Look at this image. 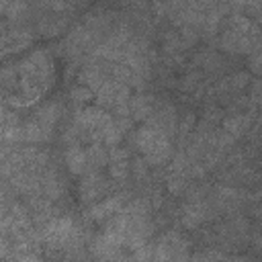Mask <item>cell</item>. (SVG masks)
Returning <instances> with one entry per match:
<instances>
[{
  "instance_id": "cell-1",
  "label": "cell",
  "mask_w": 262,
  "mask_h": 262,
  "mask_svg": "<svg viewBox=\"0 0 262 262\" xmlns=\"http://www.w3.org/2000/svg\"><path fill=\"white\" fill-rule=\"evenodd\" d=\"M18 86L23 92V104L37 100L51 86V59L45 51H35L16 68Z\"/></svg>"
},
{
  "instance_id": "cell-2",
  "label": "cell",
  "mask_w": 262,
  "mask_h": 262,
  "mask_svg": "<svg viewBox=\"0 0 262 262\" xmlns=\"http://www.w3.org/2000/svg\"><path fill=\"white\" fill-rule=\"evenodd\" d=\"M258 43V29L246 16H233L221 35V47L231 53H248Z\"/></svg>"
},
{
  "instance_id": "cell-3",
  "label": "cell",
  "mask_w": 262,
  "mask_h": 262,
  "mask_svg": "<svg viewBox=\"0 0 262 262\" xmlns=\"http://www.w3.org/2000/svg\"><path fill=\"white\" fill-rule=\"evenodd\" d=\"M57 115H59V108L55 102H49L45 104L41 111H37L35 117H31L25 125H23V139L27 141H47L51 137V131H53V125L57 121Z\"/></svg>"
},
{
  "instance_id": "cell-4",
  "label": "cell",
  "mask_w": 262,
  "mask_h": 262,
  "mask_svg": "<svg viewBox=\"0 0 262 262\" xmlns=\"http://www.w3.org/2000/svg\"><path fill=\"white\" fill-rule=\"evenodd\" d=\"M113 123V115H108L104 108L98 106H86L82 111L76 113V125L80 131H86L94 141L100 139L102 141V133L104 129Z\"/></svg>"
},
{
  "instance_id": "cell-5",
  "label": "cell",
  "mask_w": 262,
  "mask_h": 262,
  "mask_svg": "<svg viewBox=\"0 0 262 262\" xmlns=\"http://www.w3.org/2000/svg\"><path fill=\"white\" fill-rule=\"evenodd\" d=\"M94 94H96V102L100 106L117 108L119 104L129 102V88L125 82H119V80H104V84Z\"/></svg>"
},
{
  "instance_id": "cell-6",
  "label": "cell",
  "mask_w": 262,
  "mask_h": 262,
  "mask_svg": "<svg viewBox=\"0 0 262 262\" xmlns=\"http://www.w3.org/2000/svg\"><path fill=\"white\" fill-rule=\"evenodd\" d=\"M74 233V219L72 217H57L53 221L47 223V227L43 229V239L49 246H63L70 242Z\"/></svg>"
},
{
  "instance_id": "cell-7",
  "label": "cell",
  "mask_w": 262,
  "mask_h": 262,
  "mask_svg": "<svg viewBox=\"0 0 262 262\" xmlns=\"http://www.w3.org/2000/svg\"><path fill=\"white\" fill-rule=\"evenodd\" d=\"M104 190H106V184H104V180L100 178L98 170L88 172V174L80 180V201H84V203L94 201V199L100 196Z\"/></svg>"
},
{
  "instance_id": "cell-8",
  "label": "cell",
  "mask_w": 262,
  "mask_h": 262,
  "mask_svg": "<svg viewBox=\"0 0 262 262\" xmlns=\"http://www.w3.org/2000/svg\"><path fill=\"white\" fill-rule=\"evenodd\" d=\"M162 137H168V135H164V133H160L156 127H151V125H141L139 127V131L135 133V143H137V147H139V151L143 154V156H147V154H151L154 151V147L162 141Z\"/></svg>"
},
{
  "instance_id": "cell-9",
  "label": "cell",
  "mask_w": 262,
  "mask_h": 262,
  "mask_svg": "<svg viewBox=\"0 0 262 262\" xmlns=\"http://www.w3.org/2000/svg\"><path fill=\"white\" fill-rule=\"evenodd\" d=\"M121 207H123V194H115V196H108V199L96 203L94 207H90L88 217L94 219V221H102V219L113 217L115 213H119Z\"/></svg>"
},
{
  "instance_id": "cell-10",
  "label": "cell",
  "mask_w": 262,
  "mask_h": 262,
  "mask_svg": "<svg viewBox=\"0 0 262 262\" xmlns=\"http://www.w3.org/2000/svg\"><path fill=\"white\" fill-rule=\"evenodd\" d=\"M209 217V205L207 203H203L201 199H196V201H190V203H186L184 205V215H182V223L186 225V227H196L199 223H203L205 219Z\"/></svg>"
},
{
  "instance_id": "cell-11",
  "label": "cell",
  "mask_w": 262,
  "mask_h": 262,
  "mask_svg": "<svg viewBox=\"0 0 262 262\" xmlns=\"http://www.w3.org/2000/svg\"><path fill=\"white\" fill-rule=\"evenodd\" d=\"M66 166L72 174L82 176L88 170V158H86V149H82L80 145H70L66 151Z\"/></svg>"
},
{
  "instance_id": "cell-12",
  "label": "cell",
  "mask_w": 262,
  "mask_h": 262,
  "mask_svg": "<svg viewBox=\"0 0 262 262\" xmlns=\"http://www.w3.org/2000/svg\"><path fill=\"white\" fill-rule=\"evenodd\" d=\"M129 113L133 115V119L145 121L151 113H154V96H145V94H137L129 100Z\"/></svg>"
},
{
  "instance_id": "cell-13",
  "label": "cell",
  "mask_w": 262,
  "mask_h": 262,
  "mask_svg": "<svg viewBox=\"0 0 262 262\" xmlns=\"http://www.w3.org/2000/svg\"><path fill=\"white\" fill-rule=\"evenodd\" d=\"M29 41H31V37L25 31H12V33H8V35H4L0 39V55L18 51L20 47L29 45Z\"/></svg>"
},
{
  "instance_id": "cell-14",
  "label": "cell",
  "mask_w": 262,
  "mask_h": 262,
  "mask_svg": "<svg viewBox=\"0 0 262 262\" xmlns=\"http://www.w3.org/2000/svg\"><path fill=\"white\" fill-rule=\"evenodd\" d=\"M78 80H80V84L82 86H88L92 92H96L102 84H104V74L98 70V68H84L82 72H80V76H78Z\"/></svg>"
},
{
  "instance_id": "cell-15",
  "label": "cell",
  "mask_w": 262,
  "mask_h": 262,
  "mask_svg": "<svg viewBox=\"0 0 262 262\" xmlns=\"http://www.w3.org/2000/svg\"><path fill=\"white\" fill-rule=\"evenodd\" d=\"M170 156H172V143H170V137H162V141L154 147V151L151 154H147L145 156V160H147V164H166L168 160H170Z\"/></svg>"
},
{
  "instance_id": "cell-16",
  "label": "cell",
  "mask_w": 262,
  "mask_h": 262,
  "mask_svg": "<svg viewBox=\"0 0 262 262\" xmlns=\"http://www.w3.org/2000/svg\"><path fill=\"white\" fill-rule=\"evenodd\" d=\"M250 125V117L248 115H233V117H227L223 121V131L229 133L231 137L235 135H242Z\"/></svg>"
},
{
  "instance_id": "cell-17",
  "label": "cell",
  "mask_w": 262,
  "mask_h": 262,
  "mask_svg": "<svg viewBox=\"0 0 262 262\" xmlns=\"http://www.w3.org/2000/svg\"><path fill=\"white\" fill-rule=\"evenodd\" d=\"M86 158H88V166H92V170H100L108 162V154L104 151V147L100 143H92L86 149Z\"/></svg>"
},
{
  "instance_id": "cell-18",
  "label": "cell",
  "mask_w": 262,
  "mask_h": 262,
  "mask_svg": "<svg viewBox=\"0 0 262 262\" xmlns=\"http://www.w3.org/2000/svg\"><path fill=\"white\" fill-rule=\"evenodd\" d=\"M108 172H111V178H115V180H125V178L129 176V158L111 160Z\"/></svg>"
},
{
  "instance_id": "cell-19",
  "label": "cell",
  "mask_w": 262,
  "mask_h": 262,
  "mask_svg": "<svg viewBox=\"0 0 262 262\" xmlns=\"http://www.w3.org/2000/svg\"><path fill=\"white\" fill-rule=\"evenodd\" d=\"M63 27H66V20H61V18H57V20L45 18V20L39 25V29H41L43 35H57V33H61Z\"/></svg>"
},
{
  "instance_id": "cell-20",
  "label": "cell",
  "mask_w": 262,
  "mask_h": 262,
  "mask_svg": "<svg viewBox=\"0 0 262 262\" xmlns=\"http://www.w3.org/2000/svg\"><path fill=\"white\" fill-rule=\"evenodd\" d=\"M25 12H27V4H25V0H10V4H8V8H6V16H8L10 20L23 18Z\"/></svg>"
},
{
  "instance_id": "cell-21",
  "label": "cell",
  "mask_w": 262,
  "mask_h": 262,
  "mask_svg": "<svg viewBox=\"0 0 262 262\" xmlns=\"http://www.w3.org/2000/svg\"><path fill=\"white\" fill-rule=\"evenodd\" d=\"M92 96H94V92H92L88 86H82V84L72 90V100H74L76 104H84V102H88Z\"/></svg>"
},
{
  "instance_id": "cell-22",
  "label": "cell",
  "mask_w": 262,
  "mask_h": 262,
  "mask_svg": "<svg viewBox=\"0 0 262 262\" xmlns=\"http://www.w3.org/2000/svg\"><path fill=\"white\" fill-rule=\"evenodd\" d=\"M194 121H196V117H194L192 113H188V115L184 117V121L180 123V131H182V133H188V131L192 129V125H194Z\"/></svg>"
},
{
  "instance_id": "cell-23",
  "label": "cell",
  "mask_w": 262,
  "mask_h": 262,
  "mask_svg": "<svg viewBox=\"0 0 262 262\" xmlns=\"http://www.w3.org/2000/svg\"><path fill=\"white\" fill-rule=\"evenodd\" d=\"M168 188H170L172 192H180V190L184 188V180H182V178H172V180L168 182Z\"/></svg>"
},
{
  "instance_id": "cell-24",
  "label": "cell",
  "mask_w": 262,
  "mask_h": 262,
  "mask_svg": "<svg viewBox=\"0 0 262 262\" xmlns=\"http://www.w3.org/2000/svg\"><path fill=\"white\" fill-rule=\"evenodd\" d=\"M8 4H10V0H0V14H6Z\"/></svg>"
},
{
  "instance_id": "cell-25",
  "label": "cell",
  "mask_w": 262,
  "mask_h": 262,
  "mask_svg": "<svg viewBox=\"0 0 262 262\" xmlns=\"http://www.w3.org/2000/svg\"><path fill=\"white\" fill-rule=\"evenodd\" d=\"M4 119V111H2V106H0V121Z\"/></svg>"
}]
</instances>
